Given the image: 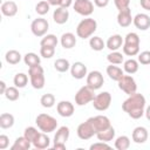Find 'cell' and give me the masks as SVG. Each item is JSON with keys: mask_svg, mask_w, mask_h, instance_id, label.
<instances>
[{"mask_svg": "<svg viewBox=\"0 0 150 150\" xmlns=\"http://www.w3.org/2000/svg\"><path fill=\"white\" fill-rule=\"evenodd\" d=\"M122 109L131 118L138 120L145 111V97L139 93H135L122 103Z\"/></svg>", "mask_w": 150, "mask_h": 150, "instance_id": "cell-1", "label": "cell"}, {"mask_svg": "<svg viewBox=\"0 0 150 150\" xmlns=\"http://www.w3.org/2000/svg\"><path fill=\"white\" fill-rule=\"evenodd\" d=\"M139 36L137 33L131 32L128 33L124 38V42L122 46L123 49V54L128 55V56H135L138 55L139 53Z\"/></svg>", "mask_w": 150, "mask_h": 150, "instance_id": "cell-2", "label": "cell"}, {"mask_svg": "<svg viewBox=\"0 0 150 150\" xmlns=\"http://www.w3.org/2000/svg\"><path fill=\"white\" fill-rule=\"evenodd\" d=\"M97 29V22L95 19L87 16L86 19L81 20L76 27V35L81 39H88L91 38V35Z\"/></svg>", "mask_w": 150, "mask_h": 150, "instance_id": "cell-3", "label": "cell"}, {"mask_svg": "<svg viewBox=\"0 0 150 150\" xmlns=\"http://www.w3.org/2000/svg\"><path fill=\"white\" fill-rule=\"evenodd\" d=\"M35 123L38 125V128L40 129V131L42 132H53L54 130H56L57 128V121L56 118H54L53 116L48 115V114H39L35 118Z\"/></svg>", "mask_w": 150, "mask_h": 150, "instance_id": "cell-4", "label": "cell"}, {"mask_svg": "<svg viewBox=\"0 0 150 150\" xmlns=\"http://www.w3.org/2000/svg\"><path fill=\"white\" fill-rule=\"evenodd\" d=\"M28 75H29V81L30 84L34 89H42L45 87V71L43 68L38 64L34 67H29L28 69Z\"/></svg>", "mask_w": 150, "mask_h": 150, "instance_id": "cell-5", "label": "cell"}, {"mask_svg": "<svg viewBox=\"0 0 150 150\" xmlns=\"http://www.w3.org/2000/svg\"><path fill=\"white\" fill-rule=\"evenodd\" d=\"M95 96L96 95H95V90L94 89H91L88 86H83L75 94V103L77 105H86V104L93 102Z\"/></svg>", "mask_w": 150, "mask_h": 150, "instance_id": "cell-6", "label": "cell"}, {"mask_svg": "<svg viewBox=\"0 0 150 150\" xmlns=\"http://www.w3.org/2000/svg\"><path fill=\"white\" fill-rule=\"evenodd\" d=\"M68 138H69V128L66 127V125L60 127L56 130V134L54 136L53 149H55V150H64Z\"/></svg>", "mask_w": 150, "mask_h": 150, "instance_id": "cell-7", "label": "cell"}, {"mask_svg": "<svg viewBox=\"0 0 150 150\" xmlns=\"http://www.w3.org/2000/svg\"><path fill=\"white\" fill-rule=\"evenodd\" d=\"M111 104V94L108 91H102L95 96L93 100V105L98 111H105Z\"/></svg>", "mask_w": 150, "mask_h": 150, "instance_id": "cell-8", "label": "cell"}, {"mask_svg": "<svg viewBox=\"0 0 150 150\" xmlns=\"http://www.w3.org/2000/svg\"><path fill=\"white\" fill-rule=\"evenodd\" d=\"M118 88L128 96L137 93V84L131 75H123V77L118 81Z\"/></svg>", "mask_w": 150, "mask_h": 150, "instance_id": "cell-9", "label": "cell"}, {"mask_svg": "<svg viewBox=\"0 0 150 150\" xmlns=\"http://www.w3.org/2000/svg\"><path fill=\"white\" fill-rule=\"evenodd\" d=\"M48 29H49V23H48V21L45 18L34 19L32 21V23H30V30L38 38L45 36L47 34Z\"/></svg>", "mask_w": 150, "mask_h": 150, "instance_id": "cell-10", "label": "cell"}, {"mask_svg": "<svg viewBox=\"0 0 150 150\" xmlns=\"http://www.w3.org/2000/svg\"><path fill=\"white\" fill-rule=\"evenodd\" d=\"M76 134L80 139L86 141V139L91 138L94 135H96V130H95L91 121L88 118L86 122H82L81 124H79V127L76 129Z\"/></svg>", "mask_w": 150, "mask_h": 150, "instance_id": "cell-11", "label": "cell"}, {"mask_svg": "<svg viewBox=\"0 0 150 150\" xmlns=\"http://www.w3.org/2000/svg\"><path fill=\"white\" fill-rule=\"evenodd\" d=\"M73 7L74 11L82 16H89L94 12V4L90 0H75Z\"/></svg>", "mask_w": 150, "mask_h": 150, "instance_id": "cell-12", "label": "cell"}, {"mask_svg": "<svg viewBox=\"0 0 150 150\" xmlns=\"http://www.w3.org/2000/svg\"><path fill=\"white\" fill-rule=\"evenodd\" d=\"M104 83V79L101 71L98 70H91L87 74V86L90 87L94 90L100 89Z\"/></svg>", "mask_w": 150, "mask_h": 150, "instance_id": "cell-13", "label": "cell"}, {"mask_svg": "<svg viewBox=\"0 0 150 150\" xmlns=\"http://www.w3.org/2000/svg\"><path fill=\"white\" fill-rule=\"evenodd\" d=\"M89 120L91 121L95 130H96V134L109 128L111 125L110 123V120L107 117V116H103V115H97V116H94V117H89Z\"/></svg>", "mask_w": 150, "mask_h": 150, "instance_id": "cell-14", "label": "cell"}, {"mask_svg": "<svg viewBox=\"0 0 150 150\" xmlns=\"http://www.w3.org/2000/svg\"><path fill=\"white\" fill-rule=\"evenodd\" d=\"M132 23L139 30H146L150 28V16L145 13H138L134 16Z\"/></svg>", "mask_w": 150, "mask_h": 150, "instance_id": "cell-15", "label": "cell"}, {"mask_svg": "<svg viewBox=\"0 0 150 150\" xmlns=\"http://www.w3.org/2000/svg\"><path fill=\"white\" fill-rule=\"evenodd\" d=\"M70 74L74 79L76 80H81L83 79L84 76H87L88 74V70H87V66L83 63V62H74L71 66H70Z\"/></svg>", "mask_w": 150, "mask_h": 150, "instance_id": "cell-16", "label": "cell"}, {"mask_svg": "<svg viewBox=\"0 0 150 150\" xmlns=\"http://www.w3.org/2000/svg\"><path fill=\"white\" fill-rule=\"evenodd\" d=\"M57 114L62 117H70L74 114V104L69 101H60L56 105Z\"/></svg>", "mask_w": 150, "mask_h": 150, "instance_id": "cell-17", "label": "cell"}, {"mask_svg": "<svg viewBox=\"0 0 150 150\" xmlns=\"http://www.w3.org/2000/svg\"><path fill=\"white\" fill-rule=\"evenodd\" d=\"M134 18L131 16V9L128 7L123 11H118V14H117V23L125 28V27H129L132 22Z\"/></svg>", "mask_w": 150, "mask_h": 150, "instance_id": "cell-18", "label": "cell"}, {"mask_svg": "<svg viewBox=\"0 0 150 150\" xmlns=\"http://www.w3.org/2000/svg\"><path fill=\"white\" fill-rule=\"evenodd\" d=\"M148 136H149L148 130H146V128H144V127H136V128L132 130V135H131L132 141H134L135 143H137V144H143V143H145L146 139H148Z\"/></svg>", "mask_w": 150, "mask_h": 150, "instance_id": "cell-19", "label": "cell"}, {"mask_svg": "<svg viewBox=\"0 0 150 150\" xmlns=\"http://www.w3.org/2000/svg\"><path fill=\"white\" fill-rule=\"evenodd\" d=\"M69 19V11L68 8H63V7H57L54 13H53V20L54 22H56L57 25H63L68 21Z\"/></svg>", "mask_w": 150, "mask_h": 150, "instance_id": "cell-20", "label": "cell"}, {"mask_svg": "<svg viewBox=\"0 0 150 150\" xmlns=\"http://www.w3.org/2000/svg\"><path fill=\"white\" fill-rule=\"evenodd\" d=\"M123 38L120 35V34H114L111 36H109V39L107 40L105 42V47L111 50V52H115V50H118L122 46H123Z\"/></svg>", "mask_w": 150, "mask_h": 150, "instance_id": "cell-21", "label": "cell"}, {"mask_svg": "<svg viewBox=\"0 0 150 150\" xmlns=\"http://www.w3.org/2000/svg\"><path fill=\"white\" fill-rule=\"evenodd\" d=\"M33 146L38 150H43V149H47L49 148L50 145V138L46 135V132H40L38 135V137L33 141Z\"/></svg>", "mask_w": 150, "mask_h": 150, "instance_id": "cell-22", "label": "cell"}, {"mask_svg": "<svg viewBox=\"0 0 150 150\" xmlns=\"http://www.w3.org/2000/svg\"><path fill=\"white\" fill-rule=\"evenodd\" d=\"M60 43H61V46H62L64 49H71V48L75 47V45H76L75 34H73V33H70V32L63 33V34L61 35Z\"/></svg>", "mask_w": 150, "mask_h": 150, "instance_id": "cell-23", "label": "cell"}, {"mask_svg": "<svg viewBox=\"0 0 150 150\" xmlns=\"http://www.w3.org/2000/svg\"><path fill=\"white\" fill-rule=\"evenodd\" d=\"M105 71H107V75L109 76L110 80L117 81V82H118V81L123 77V75H124V70H122V68L117 67L116 64H111V63H110V66L107 67Z\"/></svg>", "mask_w": 150, "mask_h": 150, "instance_id": "cell-24", "label": "cell"}, {"mask_svg": "<svg viewBox=\"0 0 150 150\" xmlns=\"http://www.w3.org/2000/svg\"><path fill=\"white\" fill-rule=\"evenodd\" d=\"M0 9H1L2 15L11 18V16L16 15L19 8H18V5H16L14 1H5V2H2Z\"/></svg>", "mask_w": 150, "mask_h": 150, "instance_id": "cell-25", "label": "cell"}, {"mask_svg": "<svg viewBox=\"0 0 150 150\" xmlns=\"http://www.w3.org/2000/svg\"><path fill=\"white\" fill-rule=\"evenodd\" d=\"M32 145V142H29L25 136H21L14 141L13 145L11 146V150H28Z\"/></svg>", "mask_w": 150, "mask_h": 150, "instance_id": "cell-26", "label": "cell"}, {"mask_svg": "<svg viewBox=\"0 0 150 150\" xmlns=\"http://www.w3.org/2000/svg\"><path fill=\"white\" fill-rule=\"evenodd\" d=\"M96 137H97L98 141H102V142H107L108 143V142H110V141H112L115 138V129L110 125L109 128H107V129L97 132L96 134Z\"/></svg>", "mask_w": 150, "mask_h": 150, "instance_id": "cell-27", "label": "cell"}, {"mask_svg": "<svg viewBox=\"0 0 150 150\" xmlns=\"http://www.w3.org/2000/svg\"><path fill=\"white\" fill-rule=\"evenodd\" d=\"M14 124V116L9 112H2L0 115V127L2 129H9Z\"/></svg>", "mask_w": 150, "mask_h": 150, "instance_id": "cell-28", "label": "cell"}, {"mask_svg": "<svg viewBox=\"0 0 150 150\" xmlns=\"http://www.w3.org/2000/svg\"><path fill=\"white\" fill-rule=\"evenodd\" d=\"M138 67H139L138 66V61L134 60V59H129V60L124 61V63H123V70L129 75L135 74L138 70Z\"/></svg>", "mask_w": 150, "mask_h": 150, "instance_id": "cell-29", "label": "cell"}, {"mask_svg": "<svg viewBox=\"0 0 150 150\" xmlns=\"http://www.w3.org/2000/svg\"><path fill=\"white\" fill-rule=\"evenodd\" d=\"M5 60L9 64H18L21 61V54L15 49H11V50H8L6 53Z\"/></svg>", "mask_w": 150, "mask_h": 150, "instance_id": "cell-30", "label": "cell"}, {"mask_svg": "<svg viewBox=\"0 0 150 150\" xmlns=\"http://www.w3.org/2000/svg\"><path fill=\"white\" fill-rule=\"evenodd\" d=\"M129 146H130V138L128 136L122 135L115 139V148L117 150H127L129 149Z\"/></svg>", "mask_w": 150, "mask_h": 150, "instance_id": "cell-31", "label": "cell"}, {"mask_svg": "<svg viewBox=\"0 0 150 150\" xmlns=\"http://www.w3.org/2000/svg\"><path fill=\"white\" fill-rule=\"evenodd\" d=\"M89 46L93 50L100 52L105 47V42L100 38V36H91L89 40Z\"/></svg>", "mask_w": 150, "mask_h": 150, "instance_id": "cell-32", "label": "cell"}, {"mask_svg": "<svg viewBox=\"0 0 150 150\" xmlns=\"http://www.w3.org/2000/svg\"><path fill=\"white\" fill-rule=\"evenodd\" d=\"M70 63L67 59H57L54 62V68L59 71V73H66L67 70H70Z\"/></svg>", "mask_w": 150, "mask_h": 150, "instance_id": "cell-33", "label": "cell"}, {"mask_svg": "<svg viewBox=\"0 0 150 150\" xmlns=\"http://www.w3.org/2000/svg\"><path fill=\"white\" fill-rule=\"evenodd\" d=\"M40 61H41L40 56H38V54H35V53H27L23 56V62L28 67H34V66L40 64Z\"/></svg>", "mask_w": 150, "mask_h": 150, "instance_id": "cell-34", "label": "cell"}, {"mask_svg": "<svg viewBox=\"0 0 150 150\" xmlns=\"http://www.w3.org/2000/svg\"><path fill=\"white\" fill-rule=\"evenodd\" d=\"M57 42H59V40H57V38H56V35H54V34H47V35H45L43 38H42V40L40 41V45L41 46H46V47H56V45H57Z\"/></svg>", "mask_w": 150, "mask_h": 150, "instance_id": "cell-35", "label": "cell"}, {"mask_svg": "<svg viewBox=\"0 0 150 150\" xmlns=\"http://www.w3.org/2000/svg\"><path fill=\"white\" fill-rule=\"evenodd\" d=\"M14 86L18 88H25L28 83V76L25 73H18L13 79Z\"/></svg>", "mask_w": 150, "mask_h": 150, "instance_id": "cell-36", "label": "cell"}, {"mask_svg": "<svg viewBox=\"0 0 150 150\" xmlns=\"http://www.w3.org/2000/svg\"><path fill=\"white\" fill-rule=\"evenodd\" d=\"M40 103L43 108H52L55 104V96L53 94H49V93L43 94L40 98Z\"/></svg>", "mask_w": 150, "mask_h": 150, "instance_id": "cell-37", "label": "cell"}, {"mask_svg": "<svg viewBox=\"0 0 150 150\" xmlns=\"http://www.w3.org/2000/svg\"><path fill=\"white\" fill-rule=\"evenodd\" d=\"M107 60L109 63L111 64H121L123 62V54L115 50V52H110L107 55Z\"/></svg>", "mask_w": 150, "mask_h": 150, "instance_id": "cell-38", "label": "cell"}, {"mask_svg": "<svg viewBox=\"0 0 150 150\" xmlns=\"http://www.w3.org/2000/svg\"><path fill=\"white\" fill-rule=\"evenodd\" d=\"M49 8H50L49 2H48L47 0H41V1H39V2L36 4V6H35V12H36L39 15L43 16V15H46V14L49 12Z\"/></svg>", "mask_w": 150, "mask_h": 150, "instance_id": "cell-39", "label": "cell"}, {"mask_svg": "<svg viewBox=\"0 0 150 150\" xmlns=\"http://www.w3.org/2000/svg\"><path fill=\"white\" fill-rule=\"evenodd\" d=\"M5 97L8 100V101H16L20 96L19 94V90H18V87H7L6 91H5Z\"/></svg>", "mask_w": 150, "mask_h": 150, "instance_id": "cell-40", "label": "cell"}, {"mask_svg": "<svg viewBox=\"0 0 150 150\" xmlns=\"http://www.w3.org/2000/svg\"><path fill=\"white\" fill-rule=\"evenodd\" d=\"M40 134V131H38V129L36 128H34V127H27L26 129H25V132H23V136L29 141V142H32L33 143V141L38 137V135Z\"/></svg>", "mask_w": 150, "mask_h": 150, "instance_id": "cell-41", "label": "cell"}, {"mask_svg": "<svg viewBox=\"0 0 150 150\" xmlns=\"http://www.w3.org/2000/svg\"><path fill=\"white\" fill-rule=\"evenodd\" d=\"M55 54V48L54 47H46V46H41L40 48V55L45 59H50L53 57Z\"/></svg>", "mask_w": 150, "mask_h": 150, "instance_id": "cell-42", "label": "cell"}, {"mask_svg": "<svg viewBox=\"0 0 150 150\" xmlns=\"http://www.w3.org/2000/svg\"><path fill=\"white\" fill-rule=\"evenodd\" d=\"M137 61H138V63H141L143 66L150 64V52L149 50H144V52L138 53Z\"/></svg>", "mask_w": 150, "mask_h": 150, "instance_id": "cell-43", "label": "cell"}, {"mask_svg": "<svg viewBox=\"0 0 150 150\" xmlns=\"http://www.w3.org/2000/svg\"><path fill=\"white\" fill-rule=\"evenodd\" d=\"M103 149H110V145L107 142L98 141L90 145V150H103Z\"/></svg>", "mask_w": 150, "mask_h": 150, "instance_id": "cell-44", "label": "cell"}, {"mask_svg": "<svg viewBox=\"0 0 150 150\" xmlns=\"http://www.w3.org/2000/svg\"><path fill=\"white\" fill-rule=\"evenodd\" d=\"M114 4L118 11H123V9L129 7L130 0H114Z\"/></svg>", "mask_w": 150, "mask_h": 150, "instance_id": "cell-45", "label": "cell"}, {"mask_svg": "<svg viewBox=\"0 0 150 150\" xmlns=\"http://www.w3.org/2000/svg\"><path fill=\"white\" fill-rule=\"evenodd\" d=\"M9 144V138L7 135H0V149L5 150Z\"/></svg>", "mask_w": 150, "mask_h": 150, "instance_id": "cell-46", "label": "cell"}, {"mask_svg": "<svg viewBox=\"0 0 150 150\" xmlns=\"http://www.w3.org/2000/svg\"><path fill=\"white\" fill-rule=\"evenodd\" d=\"M94 4H95V6H97L100 8H103V7L108 6L109 0H94Z\"/></svg>", "mask_w": 150, "mask_h": 150, "instance_id": "cell-47", "label": "cell"}, {"mask_svg": "<svg viewBox=\"0 0 150 150\" xmlns=\"http://www.w3.org/2000/svg\"><path fill=\"white\" fill-rule=\"evenodd\" d=\"M141 7L148 12H150V0H139Z\"/></svg>", "mask_w": 150, "mask_h": 150, "instance_id": "cell-48", "label": "cell"}, {"mask_svg": "<svg viewBox=\"0 0 150 150\" xmlns=\"http://www.w3.org/2000/svg\"><path fill=\"white\" fill-rule=\"evenodd\" d=\"M73 5V0H61L60 2V7H63V8H68Z\"/></svg>", "mask_w": 150, "mask_h": 150, "instance_id": "cell-49", "label": "cell"}, {"mask_svg": "<svg viewBox=\"0 0 150 150\" xmlns=\"http://www.w3.org/2000/svg\"><path fill=\"white\" fill-rule=\"evenodd\" d=\"M6 89H7V86H6V83L4 82V81H0V94H5V91H6Z\"/></svg>", "mask_w": 150, "mask_h": 150, "instance_id": "cell-50", "label": "cell"}, {"mask_svg": "<svg viewBox=\"0 0 150 150\" xmlns=\"http://www.w3.org/2000/svg\"><path fill=\"white\" fill-rule=\"evenodd\" d=\"M48 2H49V5L50 6H60V2H61V0H47Z\"/></svg>", "mask_w": 150, "mask_h": 150, "instance_id": "cell-51", "label": "cell"}, {"mask_svg": "<svg viewBox=\"0 0 150 150\" xmlns=\"http://www.w3.org/2000/svg\"><path fill=\"white\" fill-rule=\"evenodd\" d=\"M144 115H145V117H146V120H148V121H150V105H148V107L145 108V111H144Z\"/></svg>", "mask_w": 150, "mask_h": 150, "instance_id": "cell-52", "label": "cell"}]
</instances>
